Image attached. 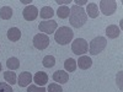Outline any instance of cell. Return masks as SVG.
Listing matches in <instances>:
<instances>
[{
	"label": "cell",
	"mask_w": 123,
	"mask_h": 92,
	"mask_svg": "<svg viewBox=\"0 0 123 92\" xmlns=\"http://www.w3.org/2000/svg\"><path fill=\"white\" fill-rule=\"evenodd\" d=\"M86 21H87V15L85 12V10L80 6H76V5L71 6L70 15H69L70 25L75 28H80L86 23Z\"/></svg>",
	"instance_id": "cell-1"
},
{
	"label": "cell",
	"mask_w": 123,
	"mask_h": 92,
	"mask_svg": "<svg viewBox=\"0 0 123 92\" xmlns=\"http://www.w3.org/2000/svg\"><path fill=\"white\" fill-rule=\"evenodd\" d=\"M73 37H74V32L71 31L69 27L67 26H63V27H59L57 29V32L54 33V39L55 42L60 46H65V44H69L71 40H73Z\"/></svg>",
	"instance_id": "cell-2"
},
{
	"label": "cell",
	"mask_w": 123,
	"mask_h": 92,
	"mask_svg": "<svg viewBox=\"0 0 123 92\" xmlns=\"http://www.w3.org/2000/svg\"><path fill=\"white\" fill-rule=\"evenodd\" d=\"M107 46V39L105 37H95L94 39L90 42V46H89V50H90V54L92 55H97L100 54L102 50H104Z\"/></svg>",
	"instance_id": "cell-3"
},
{
	"label": "cell",
	"mask_w": 123,
	"mask_h": 92,
	"mask_svg": "<svg viewBox=\"0 0 123 92\" xmlns=\"http://www.w3.org/2000/svg\"><path fill=\"white\" fill-rule=\"evenodd\" d=\"M71 50L76 55H84L89 50V43L84 38H76L74 42L71 43Z\"/></svg>",
	"instance_id": "cell-4"
},
{
	"label": "cell",
	"mask_w": 123,
	"mask_h": 92,
	"mask_svg": "<svg viewBox=\"0 0 123 92\" xmlns=\"http://www.w3.org/2000/svg\"><path fill=\"white\" fill-rule=\"evenodd\" d=\"M100 9L104 15L111 16L112 14H115L116 9H117V1H115V0H101Z\"/></svg>",
	"instance_id": "cell-5"
},
{
	"label": "cell",
	"mask_w": 123,
	"mask_h": 92,
	"mask_svg": "<svg viewBox=\"0 0 123 92\" xmlns=\"http://www.w3.org/2000/svg\"><path fill=\"white\" fill-rule=\"evenodd\" d=\"M50 43V40H49V36L44 34V33H38L33 37V46L35 48L39 49V50H43L46 49Z\"/></svg>",
	"instance_id": "cell-6"
},
{
	"label": "cell",
	"mask_w": 123,
	"mask_h": 92,
	"mask_svg": "<svg viewBox=\"0 0 123 92\" xmlns=\"http://www.w3.org/2000/svg\"><path fill=\"white\" fill-rule=\"evenodd\" d=\"M57 22L54 20H48V21H41L39 25H38V28L41 32H43L44 34H50V33H54L57 31Z\"/></svg>",
	"instance_id": "cell-7"
},
{
	"label": "cell",
	"mask_w": 123,
	"mask_h": 92,
	"mask_svg": "<svg viewBox=\"0 0 123 92\" xmlns=\"http://www.w3.org/2000/svg\"><path fill=\"white\" fill-rule=\"evenodd\" d=\"M22 15H24V18L26 21H33V20H36L37 16H38V10H37L36 6L30 5V6H26L24 9Z\"/></svg>",
	"instance_id": "cell-8"
},
{
	"label": "cell",
	"mask_w": 123,
	"mask_h": 92,
	"mask_svg": "<svg viewBox=\"0 0 123 92\" xmlns=\"http://www.w3.org/2000/svg\"><path fill=\"white\" fill-rule=\"evenodd\" d=\"M31 82H32V75H31V73H28V71H24V73H21L20 76L17 77V84L21 87H27V86L31 85Z\"/></svg>",
	"instance_id": "cell-9"
},
{
	"label": "cell",
	"mask_w": 123,
	"mask_h": 92,
	"mask_svg": "<svg viewBox=\"0 0 123 92\" xmlns=\"http://www.w3.org/2000/svg\"><path fill=\"white\" fill-rule=\"evenodd\" d=\"M32 80L37 86L43 87L48 82V75L46 73H43V71H38V73H36V75L32 77Z\"/></svg>",
	"instance_id": "cell-10"
},
{
	"label": "cell",
	"mask_w": 123,
	"mask_h": 92,
	"mask_svg": "<svg viewBox=\"0 0 123 92\" xmlns=\"http://www.w3.org/2000/svg\"><path fill=\"white\" fill-rule=\"evenodd\" d=\"M53 80L55 82H59V84H65L69 80V74L65 70H58L53 74Z\"/></svg>",
	"instance_id": "cell-11"
},
{
	"label": "cell",
	"mask_w": 123,
	"mask_h": 92,
	"mask_svg": "<svg viewBox=\"0 0 123 92\" xmlns=\"http://www.w3.org/2000/svg\"><path fill=\"white\" fill-rule=\"evenodd\" d=\"M121 34V28L117 25H110L106 28V36L111 39H115Z\"/></svg>",
	"instance_id": "cell-12"
},
{
	"label": "cell",
	"mask_w": 123,
	"mask_h": 92,
	"mask_svg": "<svg viewBox=\"0 0 123 92\" xmlns=\"http://www.w3.org/2000/svg\"><path fill=\"white\" fill-rule=\"evenodd\" d=\"M76 65H79V68L83 69V70H87L92 65V60L87 55H81L79 58V60L76 61Z\"/></svg>",
	"instance_id": "cell-13"
},
{
	"label": "cell",
	"mask_w": 123,
	"mask_h": 92,
	"mask_svg": "<svg viewBox=\"0 0 123 92\" xmlns=\"http://www.w3.org/2000/svg\"><path fill=\"white\" fill-rule=\"evenodd\" d=\"M7 38L11 40V42H17V40L21 38V31L17 27H11L7 31Z\"/></svg>",
	"instance_id": "cell-14"
},
{
	"label": "cell",
	"mask_w": 123,
	"mask_h": 92,
	"mask_svg": "<svg viewBox=\"0 0 123 92\" xmlns=\"http://www.w3.org/2000/svg\"><path fill=\"white\" fill-rule=\"evenodd\" d=\"M86 15H89V17L91 18H96L98 16V6L95 3H90L87 4V9H86Z\"/></svg>",
	"instance_id": "cell-15"
},
{
	"label": "cell",
	"mask_w": 123,
	"mask_h": 92,
	"mask_svg": "<svg viewBox=\"0 0 123 92\" xmlns=\"http://www.w3.org/2000/svg\"><path fill=\"white\" fill-rule=\"evenodd\" d=\"M0 17L3 20H10L12 17V9L10 6H3L0 9Z\"/></svg>",
	"instance_id": "cell-16"
},
{
	"label": "cell",
	"mask_w": 123,
	"mask_h": 92,
	"mask_svg": "<svg viewBox=\"0 0 123 92\" xmlns=\"http://www.w3.org/2000/svg\"><path fill=\"white\" fill-rule=\"evenodd\" d=\"M54 15V10L50 7V6H44L41 9V12H39V16L42 17V18H50Z\"/></svg>",
	"instance_id": "cell-17"
},
{
	"label": "cell",
	"mask_w": 123,
	"mask_h": 92,
	"mask_svg": "<svg viewBox=\"0 0 123 92\" xmlns=\"http://www.w3.org/2000/svg\"><path fill=\"white\" fill-rule=\"evenodd\" d=\"M4 79H5L6 82H9V85H11V86L17 84L16 82V81H17L16 74L12 73V71H5V73H4Z\"/></svg>",
	"instance_id": "cell-18"
},
{
	"label": "cell",
	"mask_w": 123,
	"mask_h": 92,
	"mask_svg": "<svg viewBox=\"0 0 123 92\" xmlns=\"http://www.w3.org/2000/svg\"><path fill=\"white\" fill-rule=\"evenodd\" d=\"M76 61L74 60V59H71V58H69V59H67L65 61H64V68H65V71H69V73H73V71H75L76 70Z\"/></svg>",
	"instance_id": "cell-19"
},
{
	"label": "cell",
	"mask_w": 123,
	"mask_h": 92,
	"mask_svg": "<svg viewBox=\"0 0 123 92\" xmlns=\"http://www.w3.org/2000/svg\"><path fill=\"white\" fill-rule=\"evenodd\" d=\"M57 15H58V17L59 18H67V17H69V15H70V10H69V7L68 6H60V7H58V10H57Z\"/></svg>",
	"instance_id": "cell-20"
},
{
	"label": "cell",
	"mask_w": 123,
	"mask_h": 92,
	"mask_svg": "<svg viewBox=\"0 0 123 92\" xmlns=\"http://www.w3.org/2000/svg\"><path fill=\"white\" fill-rule=\"evenodd\" d=\"M6 66L10 69V70H16V69H18L20 68V61H18V59L17 58H10V59H7V61H6Z\"/></svg>",
	"instance_id": "cell-21"
},
{
	"label": "cell",
	"mask_w": 123,
	"mask_h": 92,
	"mask_svg": "<svg viewBox=\"0 0 123 92\" xmlns=\"http://www.w3.org/2000/svg\"><path fill=\"white\" fill-rule=\"evenodd\" d=\"M42 63H43V66L46 68H53L55 65V58L53 55H47L43 58Z\"/></svg>",
	"instance_id": "cell-22"
},
{
	"label": "cell",
	"mask_w": 123,
	"mask_h": 92,
	"mask_svg": "<svg viewBox=\"0 0 123 92\" xmlns=\"http://www.w3.org/2000/svg\"><path fill=\"white\" fill-rule=\"evenodd\" d=\"M48 92H63V88L59 84H50L48 86Z\"/></svg>",
	"instance_id": "cell-23"
},
{
	"label": "cell",
	"mask_w": 123,
	"mask_h": 92,
	"mask_svg": "<svg viewBox=\"0 0 123 92\" xmlns=\"http://www.w3.org/2000/svg\"><path fill=\"white\" fill-rule=\"evenodd\" d=\"M27 92H47L44 87H38L37 85H30L27 88Z\"/></svg>",
	"instance_id": "cell-24"
},
{
	"label": "cell",
	"mask_w": 123,
	"mask_h": 92,
	"mask_svg": "<svg viewBox=\"0 0 123 92\" xmlns=\"http://www.w3.org/2000/svg\"><path fill=\"white\" fill-rule=\"evenodd\" d=\"M0 92H14L11 85L6 82H0Z\"/></svg>",
	"instance_id": "cell-25"
},
{
	"label": "cell",
	"mask_w": 123,
	"mask_h": 92,
	"mask_svg": "<svg viewBox=\"0 0 123 92\" xmlns=\"http://www.w3.org/2000/svg\"><path fill=\"white\" fill-rule=\"evenodd\" d=\"M75 4H76V6H83V5H85V4H87V0H75Z\"/></svg>",
	"instance_id": "cell-26"
},
{
	"label": "cell",
	"mask_w": 123,
	"mask_h": 92,
	"mask_svg": "<svg viewBox=\"0 0 123 92\" xmlns=\"http://www.w3.org/2000/svg\"><path fill=\"white\" fill-rule=\"evenodd\" d=\"M57 4H70V0H57Z\"/></svg>",
	"instance_id": "cell-27"
},
{
	"label": "cell",
	"mask_w": 123,
	"mask_h": 92,
	"mask_svg": "<svg viewBox=\"0 0 123 92\" xmlns=\"http://www.w3.org/2000/svg\"><path fill=\"white\" fill-rule=\"evenodd\" d=\"M0 71H1V63H0Z\"/></svg>",
	"instance_id": "cell-28"
}]
</instances>
